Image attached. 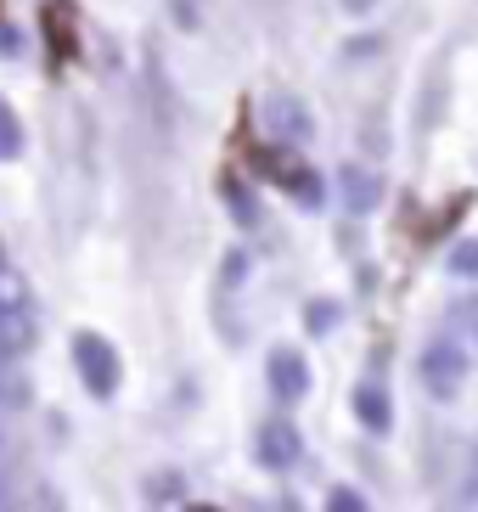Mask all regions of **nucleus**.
<instances>
[{
    "mask_svg": "<svg viewBox=\"0 0 478 512\" xmlns=\"http://www.w3.org/2000/svg\"><path fill=\"white\" fill-rule=\"evenodd\" d=\"M180 496H186L180 473H152V479H147V501H152V507H175Z\"/></svg>",
    "mask_w": 478,
    "mask_h": 512,
    "instance_id": "12",
    "label": "nucleus"
},
{
    "mask_svg": "<svg viewBox=\"0 0 478 512\" xmlns=\"http://www.w3.org/2000/svg\"><path fill=\"white\" fill-rule=\"evenodd\" d=\"M338 192H344L349 214H366V209H377V197H383V186H377V175H372V169H344V175H338Z\"/></svg>",
    "mask_w": 478,
    "mask_h": 512,
    "instance_id": "7",
    "label": "nucleus"
},
{
    "mask_svg": "<svg viewBox=\"0 0 478 512\" xmlns=\"http://www.w3.org/2000/svg\"><path fill=\"white\" fill-rule=\"evenodd\" d=\"M265 372H270V394H276L282 406H299L304 394H310V366H304V355H293V349H276Z\"/></svg>",
    "mask_w": 478,
    "mask_h": 512,
    "instance_id": "5",
    "label": "nucleus"
},
{
    "mask_svg": "<svg viewBox=\"0 0 478 512\" xmlns=\"http://www.w3.org/2000/svg\"><path fill=\"white\" fill-rule=\"evenodd\" d=\"M355 417L366 422L372 434H389L394 411H389V394H383V383H360V389H355Z\"/></svg>",
    "mask_w": 478,
    "mask_h": 512,
    "instance_id": "8",
    "label": "nucleus"
},
{
    "mask_svg": "<svg viewBox=\"0 0 478 512\" xmlns=\"http://www.w3.org/2000/svg\"><path fill=\"white\" fill-rule=\"evenodd\" d=\"M17 152H23V124H17L12 107L0 102V164H6V158H17Z\"/></svg>",
    "mask_w": 478,
    "mask_h": 512,
    "instance_id": "13",
    "label": "nucleus"
},
{
    "mask_svg": "<svg viewBox=\"0 0 478 512\" xmlns=\"http://www.w3.org/2000/svg\"><path fill=\"white\" fill-rule=\"evenodd\" d=\"M259 119H265V136L276 141V147H304V141L315 136V113L293 91H270L265 102H259Z\"/></svg>",
    "mask_w": 478,
    "mask_h": 512,
    "instance_id": "1",
    "label": "nucleus"
},
{
    "mask_svg": "<svg viewBox=\"0 0 478 512\" xmlns=\"http://www.w3.org/2000/svg\"><path fill=\"white\" fill-rule=\"evenodd\" d=\"M327 507L332 512H366V496H360V490H349V484H338V490L327 496Z\"/></svg>",
    "mask_w": 478,
    "mask_h": 512,
    "instance_id": "15",
    "label": "nucleus"
},
{
    "mask_svg": "<svg viewBox=\"0 0 478 512\" xmlns=\"http://www.w3.org/2000/svg\"><path fill=\"white\" fill-rule=\"evenodd\" d=\"M175 23H186V29L197 23V6H192V0H175Z\"/></svg>",
    "mask_w": 478,
    "mask_h": 512,
    "instance_id": "18",
    "label": "nucleus"
},
{
    "mask_svg": "<svg viewBox=\"0 0 478 512\" xmlns=\"http://www.w3.org/2000/svg\"><path fill=\"white\" fill-rule=\"evenodd\" d=\"M299 456H304V439L287 417H270L265 428H259V467L287 473V467H299Z\"/></svg>",
    "mask_w": 478,
    "mask_h": 512,
    "instance_id": "4",
    "label": "nucleus"
},
{
    "mask_svg": "<svg viewBox=\"0 0 478 512\" xmlns=\"http://www.w3.org/2000/svg\"><path fill=\"white\" fill-rule=\"evenodd\" d=\"M220 197H225V209L237 214V226H248V231L259 226V197L248 192V186H242L237 175H220Z\"/></svg>",
    "mask_w": 478,
    "mask_h": 512,
    "instance_id": "9",
    "label": "nucleus"
},
{
    "mask_svg": "<svg viewBox=\"0 0 478 512\" xmlns=\"http://www.w3.org/2000/svg\"><path fill=\"white\" fill-rule=\"evenodd\" d=\"M462 501H478V456H473V479L462 484Z\"/></svg>",
    "mask_w": 478,
    "mask_h": 512,
    "instance_id": "19",
    "label": "nucleus"
},
{
    "mask_svg": "<svg viewBox=\"0 0 478 512\" xmlns=\"http://www.w3.org/2000/svg\"><path fill=\"white\" fill-rule=\"evenodd\" d=\"M45 40H51V62H74L79 57V34H74V12H68V0H45Z\"/></svg>",
    "mask_w": 478,
    "mask_h": 512,
    "instance_id": "6",
    "label": "nucleus"
},
{
    "mask_svg": "<svg viewBox=\"0 0 478 512\" xmlns=\"http://www.w3.org/2000/svg\"><path fill=\"white\" fill-rule=\"evenodd\" d=\"M332 327H338V299H310L304 304V332H310V338H327Z\"/></svg>",
    "mask_w": 478,
    "mask_h": 512,
    "instance_id": "10",
    "label": "nucleus"
},
{
    "mask_svg": "<svg viewBox=\"0 0 478 512\" xmlns=\"http://www.w3.org/2000/svg\"><path fill=\"white\" fill-rule=\"evenodd\" d=\"M242 265H248V259H242V254H231V259H225V282H231V287L242 282Z\"/></svg>",
    "mask_w": 478,
    "mask_h": 512,
    "instance_id": "17",
    "label": "nucleus"
},
{
    "mask_svg": "<svg viewBox=\"0 0 478 512\" xmlns=\"http://www.w3.org/2000/svg\"><path fill=\"white\" fill-rule=\"evenodd\" d=\"M422 383H428V394H434V400L462 394V383H467V355H462L456 344H434L428 355H422Z\"/></svg>",
    "mask_w": 478,
    "mask_h": 512,
    "instance_id": "3",
    "label": "nucleus"
},
{
    "mask_svg": "<svg viewBox=\"0 0 478 512\" xmlns=\"http://www.w3.org/2000/svg\"><path fill=\"white\" fill-rule=\"evenodd\" d=\"M445 271L462 276V282H478V237H467V242H456V248H450Z\"/></svg>",
    "mask_w": 478,
    "mask_h": 512,
    "instance_id": "11",
    "label": "nucleus"
},
{
    "mask_svg": "<svg viewBox=\"0 0 478 512\" xmlns=\"http://www.w3.org/2000/svg\"><path fill=\"white\" fill-rule=\"evenodd\" d=\"M282 186H287L293 197H299L304 209H315V203H321V175H310V169H293V175H287Z\"/></svg>",
    "mask_w": 478,
    "mask_h": 512,
    "instance_id": "14",
    "label": "nucleus"
},
{
    "mask_svg": "<svg viewBox=\"0 0 478 512\" xmlns=\"http://www.w3.org/2000/svg\"><path fill=\"white\" fill-rule=\"evenodd\" d=\"M338 6H344V12H372L377 0H338Z\"/></svg>",
    "mask_w": 478,
    "mask_h": 512,
    "instance_id": "20",
    "label": "nucleus"
},
{
    "mask_svg": "<svg viewBox=\"0 0 478 512\" xmlns=\"http://www.w3.org/2000/svg\"><path fill=\"white\" fill-rule=\"evenodd\" d=\"M74 366H79V377H85V389L96 394V400H113V389H119V349L107 344V338L79 332L74 338Z\"/></svg>",
    "mask_w": 478,
    "mask_h": 512,
    "instance_id": "2",
    "label": "nucleus"
},
{
    "mask_svg": "<svg viewBox=\"0 0 478 512\" xmlns=\"http://www.w3.org/2000/svg\"><path fill=\"white\" fill-rule=\"evenodd\" d=\"M17 51H23V34L12 23H0V57H17Z\"/></svg>",
    "mask_w": 478,
    "mask_h": 512,
    "instance_id": "16",
    "label": "nucleus"
}]
</instances>
